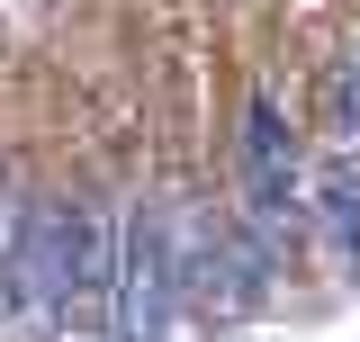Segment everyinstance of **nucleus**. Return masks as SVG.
I'll use <instances>...</instances> for the list:
<instances>
[{"mask_svg": "<svg viewBox=\"0 0 360 342\" xmlns=\"http://www.w3.org/2000/svg\"><path fill=\"white\" fill-rule=\"evenodd\" d=\"M108 270H117V261H108L99 216H90L82 198H45V208H27L18 243H9V306H18L27 324H54V315L72 298H90Z\"/></svg>", "mask_w": 360, "mask_h": 342, "instance_id": "f257e3e1", "label": "nucleus"}, {"mask_svg": "<svg viewBox=\"0 0 360 342\" xmlns=\"http://www.w3.org/2000/svg\"><path fill=\"white\" fill-rule=\"evenodd\" d=\"M180 298V243L153 208L127 216V253H117V342H162Z\"/></svg>", "mask_w": 360, "mask_h": 342, "instance_id": "f03ea898", "label": "nucleus"}, {"mask_svg": "<svg viewBox=\"0 0 360 342\" xmlns=\"http://www.w3.org/2000/svg\"><path fill=\"white\" fill-rule=\"evenodd\" d=\"M243 189H252L262 243H279V225L297 208V135H288V118H279L270 90H252V108H243Z\"/></svg>", "mask_w": 360, "mask_h": 342, "instance_id": "7ed1b4c3", "label": "nucleus"}, {"mask_svg": "<svg viewBox=\"0 0 360 342\" xmlns=\"http://www.w3.org/2000/svg\"><path fill=\"white\" fill-rule=\"evenodd\" d=\"M262 261H270V243H234V234H207L198 253H180V279H189V298L207 306L217 324H234L243 306L262 298Z\"/></svg>", "mask_w": 360, "mask_h": 342, "instance_id": "20e7f679", "label": "nucleus"}, {"mask_svg": "<svg viewBox=\"0 0 360 342\" xmlns=\"http://www.w3.org/2000/svg\"><path fill=\"white\" fill-rule=\"evenodd\" d=\"M315 243H324V261L342 270V279H360V163L342 153V163H324V180H315Z\"/></svg>", "mask_w": 360, "mask_h": 342, "instance_id": "39448f33", "label": "nucleus"}, {"mask_svg": "<svg viewBox=\"0 0 360 342\" xmlns=\"http://www.w3.org/2000/svg\"><path fill=\"white\" fill-rule=\"evenodd\" d=\"M324 135L360 144V45H342V63L324 72Z\"/></svg>", "mask_w": 360, "mask_h": 342, "instance_id": "423d86ee", "label": "nucleus"}]
</instances>
